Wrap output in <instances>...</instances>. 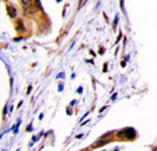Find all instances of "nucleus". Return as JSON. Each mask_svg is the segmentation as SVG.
<instances>
[{
    "mask_svg": "<svg viewBox=\"0 0 157 151\" xmlns=\"http://www.w3.org/2000/svg\"><path fill=\"white\" fill-rule=\"evenodd\" d=\"M8 14H9V16H11L12 18L13 17H16V14H17V11H16V8H14V7H12V6H8Z\"/></svg>",
    "mask_w": 157,
    "mask_h": 151,
    "instance_id": "1",
    "label": "nucleus"
},
{
    "mask_svg": "<svg viewBox=\"0 0 157 151\" xmlns=\"http://www.w3.org/2000/svg\"><path fill=\"white\" fill-rule=\"evenodd\" d=\"M152 151H157V147H155V149H153V150H152Z\"/></svg>",
    "mask_w": 157,
    "mask_h": 151,
    "instance_id": "2",
    "label": "nucleus"
}]
</instances>
